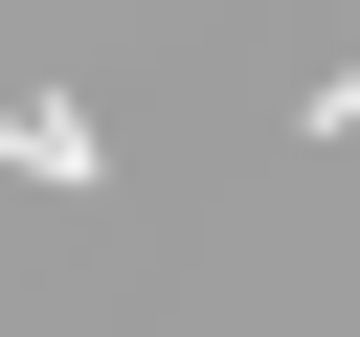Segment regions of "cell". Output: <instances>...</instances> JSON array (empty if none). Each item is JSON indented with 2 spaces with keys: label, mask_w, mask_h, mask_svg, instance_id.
<instances>
[]
</instances>
